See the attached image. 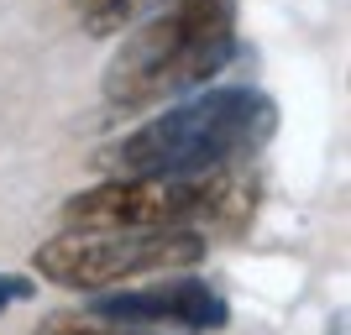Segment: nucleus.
<instances>
[{"mask_svg":"<svg viewBox=\"0 0 351 335\" xmlns=\"http://www.w3.org/2000/svg\"><path fill=\"white\" fill-rule=\"evenodd\" d=\"M278 132V105L257 84H205L162 105L95 152L105 178H199L252 162Z\"/></svg>","mask_w":351,"mask_h":335,"instance_id":"obj_1","label":"nucleus"},{"mask_svg":"<svg viewBox=\"0 0 351 335\" xmlns=\"http://www.w3.org/2000/svg\"><path fill=\"white\" fill-rule=\"evenodd\" d=\"M236 58V0H168L136 16L105 58L100 95L116 110H152L215 84Z\"/></svg>","mask_w":351,"mask_h":335,"instance_id":"obj_2","label":"nucleus"},{"mask_svg":"<svg viewBox=\"0 0 351 335\" xmlns=\"http://www.w3.org/2000/svg\"><path fill=\"white\" fill-rule=\"evenodd\" d=\"M231 173L199 178H100L63 199L69 231H205L252 215V199Z\"/></svg>","mask_w":351,"mask_h":335,"instance_id":"obj_3","label":"nucleus"},{"mask_svg":"<svg viewBox=\"0 0 351 335\" xmlns=\"http://www.w3.org/2000/svg\"><path fill=\"white\" fill-rule=\"evenodd\" d=\"M205 257V231H58L32 251V273L58 288L110 293L162 273H189Z\"/></svg>","mask_w":351,"mask_h":335,"instance_id":"obj_4","label":"nucleus"},{"mask_svg":"<svg viewBox=\"0 0 351 335\" xmlns=\"http://www.w3.org/2000/svg\"><path fill=\"white\" fill-rule=\"evenodd\" d=\"M84 314L110 325H126V330H189V335H215L231 325V304L215 283L194 273H162L147 277V283H126V288L95 293Z\"/></svg>","mask_w":351,"mask_h":335,"instance_id":"obj_5","label":"nucleus"},{"mask_svg":"<svg viewBox=\"0 0 351 335\" xmlns=\"http://www.w3.org/2000/svg\"><path fill=\"white\" fill-rule=\"evenodd\" d=\"M79 11H84V32H95V37H116V32H126L136 21V16H147L152 5H168V0H73Z\"/></svg>","mask_w":351,"mask_h":335,"instance_id":"obj_6","label":"nucleus"},{"mask_svg":"<svg viewBox=\"0 0 351 335\" xmlns=\"http://www.w3.org/2000/svg\"><path fill=\"white\" fill-rule=\"evenodd\" d=\"M32 335H158V330H126V325L95 320V314H79V309H53L37 320Z\"/></svg>","mask_w":351,"mask_h":335,"instance_id":"obj_7","label":"nucleus"},{"mask_svg":"<svg viewBox=\"0 0 351 335\" xmlns=\"http://www.w3.org/2000/svg\"><path fill=\"white\" fill-rule=\"evenodd\" d=\"M27 299H37V277H27V273H0V309L27 304Z\"/></svg>","mask_w":351,"mask_h":335,"instance_id":"obj_8","label":"nucleus"},{"mask_svg":"<svg viewBox=\"0 0 351 335\" xmlns=\"http://www.w3.org/2000/svg\"><path fill=\"white\" fill-rule=\"evenodd\" d=\"M330 335H346V314H336V325H330Z\"/></svg>","mask_w":351,"mask_h":335,"instance_id":"obj_9","label":"nucleus"}]
</instances>
